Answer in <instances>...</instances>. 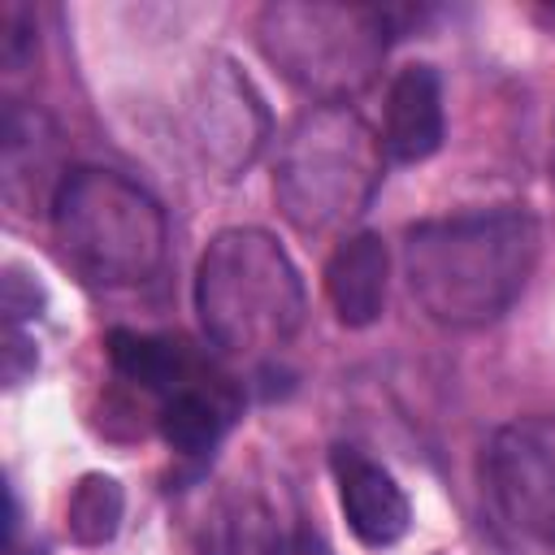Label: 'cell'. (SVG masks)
<instances>
[{
	"instance_id": "1",
	"label": "cell",
	"mask_w": 555,
	"mask_h": 555,
	"mask_svg": "<svg viewBox=\"0 0 555 555\" xmlns=\"http://www.w3.org/2000/svg\"><path fill=\"white\" fill-rule=\"evenodd\" d=\"M538 264V221L525 208H477L408 230L403 273L442 325H486L512 308Z\"/></svg>"
},
{
	"instance_id": "2",
	"label": "cell",
	"mask_w": 555,
	"mask_h": 555,
	"mask_svg": "<svg viewBox=\"0 0 555 555\" xmlns=\"http://www.w3.org/2000/svg\"><path fill=\"white\" fill-rule=\"evenodd\" d=\"M195 308L221 351L264 356L286 347L304 325V282L273 234L238 225L204 247Z\"/></svg>"
},
{
	"instance_id": "3",
	"label": "cell",
	"mask_w": 555,
	"mask_h": 555,
	"mask_svg": "<svg viewBox=\"0 0 555 555\" xmlns=\"http://www.w3.org/2000/svg\"><path fill=\"white\" fill-rule=\"evenodd\" d=\"M382 182V143L347 104H312L282 139L273 195L304 234L338 230L360 217Z\"/></svg>"
},
{
	"instance_id": "4",
	"label": "cell",
	"mask_w": 555,
	"mask_h": 555,
	"mask_svg": "<svg viewBox=\"0 0 555 555\" xmlns=\"http://www.w3.org/2000/svg\"><path fill=\"white\" fill-rule=\"evenodd\" d=\"M52 230L65 260L100 286L147 282L165 256V212L113 169H69L52 191Z\"/></svg>"
},
{
	"instance_id": "5",
	"label": "cell",
	"mask_w": 555,
	"mask_h": 555,
	"mask_svg": "<svg viewBox=\"0 0 555 555\" xmlns=\"http://www.w3.org/2000/svg\"><path fill=\"white\" fill-rule=\"evenodd\" d=\"M269 61L325 104L360 91L386 52V13L364 4H269L260 13Z\"/></svg>"
},
{
	"instance_id": "6",
	"label": "cell",
	"mask_w": 555,
	"mask_h": 555,
	"mask_svg": "<svg viewBox=\"0 0 555 555\" xmlns=\"http://www.w3.org/2000/svg\"><path fill=\"white\" fill-rule=\"evenodd\" d=\"M486 477H490L494 503L516 529L542 542H555V421L551 416H525L503 425L490 438Z\"/></svg>"
},
{
	"instance_id": "7",
	"label": "cell",
	"mask_w": 555,
	"mask_h": 555,
	"mask_svg": "<svg viewBox=\"0 0 555 555\" xmlns=\"http://www.w3.org/2000/svg\"><path fill=\"white\" fill-rule=\"evenodd\" d=\"M195 134H199V152L217 169V178H234L238 169H247L256 160V152L269 134V113L234 61H212L199 74Z\"/></svg>"
},
{
	"instance_id": "8",
	"label": "cell",
	"mask_w": 555,
	"mask_h": 555,
	"mask_svg": "<svg viewBox=\"0 0 555 555\" xmlns=\"http://www.w3.org/2000/svg\"><path fill=\"white\" fill-rule=\"evenodd\" d=\"M334 477H338V503H343V516L351 525V533L364 542V546H390L408 533V520H412V507H408V494L399 490V481L351 455V451H338L334 455Z\"/></svg>"
},
{
	"instance_id": "9",
	"label": "cell",
	"mask_w": 555,
	"mask_h": 555,
	"mask_svg": "<svg viewBox=\"0 0 555 555\" xmlns=\"http://www.w3.org/2000/svg\"><path fill=\"white\" fill-rule=\"evenodd\" d=\"M386 243L373 230L347 234L325 260V295L343 325H373L386 304Z\"/></svg>"
},
{
	"instance_id": "10",
	"label": "cell",
	"mask_w": 555,
	"mask_h": 555,
	"mask_svg": "<svg viewBox=\"0 0 555 555\" xmlns=\"http://www.w3.org/2000/svg\"><path fill=\"white\" fill-rule=\"evenodd\" d=\"M386 152L395 160H425L442 147V91L429 65H403L386 91Z\"/></svg>"
},
{
	"instance_id": "11",
	"label": "cell",
	"mask_w": 555,
	"mask_h": 555,
	"mask_svg": "<svg viewBox=\"0 0 555 555\" xmlns=\"http://www.w3.org/2000/svg\"><path fill=\"white\" fill-rule=\"evenodd\" d=\"M108 360H113V369L126 382H134L143 390H160L165 399L199 382V369L191 364V356L182 351V343L156 338V334L113 330L108 334Z\"/></svg>"
},
{
	"instance_id": "12",
	"label": "cell",
	"mask_w": 555,
	"mask_h": 555,
	"mask_svg": "<svg viewBox=\"0 0 555 555\" xmlns=\"http://www.w3.org/2000/svg\"><path fill=\"white\" fill-rule=\"evenodd\" d=\"M234 416V399L225 395V386H212V382H195L178 395L165 399L160 408V438L182 451V455H204L217 447V438L225 434Z\"/></svg>"
},
{
	"instance_id": "13",
	"label": "cell",
	"mask_w": 555,
	"mask_h": 555,
	"mask_svg": "<svg viewBox=\"0 0 555 555\" xmlns=\"http://www.w3.org/2000/svg\"><path fill=\"white\" fill-rule=\"evenodd\" d=\"M208 555H282V538L273 525V512L260 494H230L212 525V551Z\"/></svg>"
},
{
	"instance_id": "14",
	"label": "cell",
	"mask_w": 555,
	"mask_h": 555,
	"mask_svg": "<svg viewBox=\"0 0 555 555\" xmlns=\"http://www.w3.org/2000/svg\"><path fill=\"white\" fill-rule=\"evenodd\" d=\"M121 507H126L121 481L108 473H87L65 503V529L82 546H104L121 525Z\"/></svg>"
},
{
	"instance_id": "15",
	"label": "cell",
	"mask_w": 555,
	"mask_h": 555,
	"mask_svg": "<svg viewBox=\"0 0 555 555\" xmlns=\"http://www.w3.org/2000/svg\"><path fill=\"white\" fill-rule=\"evenodd\" d=\"M39 356H35V343L17 330V325H4V338H0V369H4V382L9 386H22L30 373H35Z\"/></svg>"
},
{
	"instance_id": "16",
	"label": "cell",
	"mask_w": 555,
	"mask_h": 555,
	"mask_svg": "<svg viewBox=\"0 0 555 555\" xmlns=\"http://www.w3.org/2000/svg\"><path fill=\"white\" fill-rule=\"evenodd\" d=\"M43 304V291L35 286V278H26L17 264L4 269V321L17 325L22 317H35V308Z\"/></svg>"
},
{
	"instance_id": "17",
	"label": "cell",
	"mask_w": 555,
	"mask_h": 555,
	"mask_svg": "<svg viewBox=\"0 0 555 555\" xmlns=\"http://www.w3.org/2000/svg\"><path fill=\"white\" fill-rule=\"evenodd\" d=\"M551 178H555V143H551Z\"/></svg>"
}]
</instances>
